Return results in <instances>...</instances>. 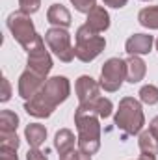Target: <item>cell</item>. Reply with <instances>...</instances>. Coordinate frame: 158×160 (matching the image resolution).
Masks as SVG:
<instances>
[{
    "instance_id": "10",
    "label": "cell",
    "mask_w": 158,
    "mask_h": 160,
    "mask_svg": "<svg viewBox=\"0 0 158 160\" xmlns=\"http://www.w3.org/2000/svg\"><path fill=\"white\" fill-rule=\"evenodd\" d=\"M153 45H155V38L149 36V34H134L130 36L126 43H125V50L128 56H143V54H149L153 50Z\"/></svg>"
},
{
    "instance_id": "4",
    "label": "cell",
    "mask_w": 158,
    "mask_h": 160,
    "mask_svg": "<svg viewBox=\"0 0 158 160\" xmlns=\"http://www.w3.org/2000/svg\"><path fill=\"white\" fill-rule=\"evenodd\" d=\"M104 48H106V39L101 34L93 32L87 24H82L77 30V34H75V56L80 62H84V63L93 62Z\"/></svg>"
},
{
    "instance_id": "6",
    "label": "cell",
    "mask_w": 158,
    "mask_h": 160,
    "mask_svg": "<svg viewBox=\"0 0 158 160\" xmlns=\"http://www.w3.org/2000/svg\"><path fill=\"white\" fill-rule=\"evenodd\" d=\"M126 80V60L121 58H110L104 62L102 69H101V89L114 93L123 86V82Z\"/></svg>"
},
{
    "instance_id": "25",
    "label": "cell",
    "mask_w": 158,
    "mask_h": 160,
    "mask_svg": "<svg viewBox=\"0 0 158 160\" xmlns=\"http://www.w3.org/2000/svg\"><path fill=\"white\" fill-rule=\"evenodd\" d=\"M60 160H91L89 155H86V153H82V151H69V153H65V155H60Z\"/></svg>"
},
{
    "instance_id": "12",
    "label": "cell",
    "mask_w": 158,
    "mask_h": 160,
    "mask_svg": "<svg viewBox=\"0 0 158 160\" xmlns=\"http://www.w3.org/2000/svg\"><path fill=\"white\" fill-rule=\"evenodd\" d=\"M84 24H87L93 32L102 34V32H106V30L110 28V13H108L102 6H95V8L87 13Z\"/></svg>"
},
{
    "instance_id": "32",
    "label": "cell",
    "mask_w": 158,
    "mask_h": 160,
    "mask_svg": "<svg viewBox=\"0 0 158 160\" xmlns=\"http://www.w3.org/2000/svg\"><path fill=\"white\" fill-rule=\"evenodd\" d=\"M155 45H156V50H158V38H156V41H155Z\"/></svg>"
},
{
    "instance_id": "31",
    "label": "cell",
    "mask_w": 158,
    "mask_h": 160,
    "mask_svg": "<svg viewBox=\"0 0 158 160\" xmlns=\"http://www.w3.org/2000/svg\"><path fill=\"white\" fill-rule=\"evenodd\" d=\"M138 160H156V157H153V155H140Z\"/></svg>"
},
{
    "instance_id": "24",
    "label": "cell",
    "mask_w": 158,
    "mask_h": 160,
    "mask_svg": "<svg viewBox=\"0 0 158 160\" xmlns=\"http://www.w3.org/2000/svg\"><path fill=\"white\" fill-rule=\"evenodd\" d=\"M73 6H75V9L80 11V13H89L95 6H97V0H69Z\"/></svg>"
},
{
    "instance_id": "22",
    "label": "cell",
    "mask_w": 158,
    "mask_h": 160,
    "mask_svg": "<svg viewBox=\"0 0 158 160\" xmlns=\"http://www.w3.org/2000/svg\"><path fill=\"white\" fill-rule=\"evenodd\" d=\"M21 140L17 132H0V147H9V149H19Z\"/></svg>"
},
{
    "instance_id": "18",
    "label": "cell",
    "mask_w": 158,
    "mask_h": 160,
    "mask_svg": "<svg viewBox=\"0 0 158 160\" xmlns=\"http://www.w3.org/2000/svg\"><path fill=\"white\" fill-rule=\"evenodd\" d=\"M138 21H140L141 26H145L149 30H158V6L143 8L138 13Z\"/></svg>"
},
{
    "instance_id": "29",
    "label": "cell",
    "mask_w": 158,
    "mask_h": 160,
    "mask_svg": "<svg viewBox=\"0 0 158 160\" xmlns=\"http://www.w3.org/2000/svg\"><path fill=\"white\" fill-rule=\"evenodd\" d=\"M102 2H104V6H108V8L121 9V8H125V6H126V2H128V0H102Z\"/></svg>"
},
{
    "instance_id": "14",
    "label": "cell",
    "mask_w": 158,
    "mask_h": 160,
    "mask_svg": "<svg viewBox=\"0 0 158 160\" xmlns=\"http://www.w3.org/2000/svg\"><path fill=\"white\" fill-rule=\"evenodd\" d=\"M78 106L84 108V110H87V112H91V114H95V116H99L101 119L110 118L112 116V110H114L112 101L110 99H104V97H97V99H93L89 102H84V104H78Z\"/></svg>"
},
{
    "instance_id": "30",
    "label": "cell",
    "mask_w": 158,
    "mask_h": 160,
    "mask_svg": "<svg viewBox=\"0 0 158 160\" xmlns=\"http://www.w3.org/2000/svg\"><path fill=\"white\" fill-rule=\"evenodd\" d=\"M149 132L155 136V140H156V143H158V116L149 123Z\"/></svg>"
},
{
    "instance_id": "15",
    "label": "cell",
    "mask_w": 158,
    "mask_h": 160,
    "mask_svg": "<svg viewBox=\"0 0 158 160\" xmlns=\"http://www.w3.org/2000/svg\"><path fill=\"white\" fill-rule=\"evenodd\" d=\"M145 73H147V65L140 56H130L126 60V82L138 84L143 80Z\"/></svg>"
},
{
    "instance_id": "28",
    "label": "cell",
    "mask_w": 158,
    "mask_h": 160,
    "mask_svg": "<svg viewBox=\"0 0 158 160\" xmlns=\"http://www.w3.org/2000/svg\"><path fill=\"white\" fill-rule=\"evenodd\" d=\"M26 160H48V158H47V155H45L43 151L30 147V151L26 153Z\"/></svg>"
},
{
    "instance_id": "23",
    "label": "cell",
    "mask_w": 158,
    "mask_h": 160,
    "mask_svg": "<svg viewBox=\"0 0 158 160\" xmlns=\"http://www.w3.org/2000/svg\"><path fill=\"white\" fill-rule=\"evenodd\" d=\"M39 8H41V0H19V11H22L26 15L37 13Z\"/></svg>"
},
{
    "instance_id": "20",
    "label": "cell",
    "mask_w": 158,
    "mask_h": 160,
    "mask_svg": "<svg viewBox=\"0 0 158 160\" xmlns=\"http://www.w3.org/2000/svg\"><path fill=\"white\" fill-rule=\"evenodd\" d=\"M19 127V116L11 110L0 112V132H17Z\"/></svg>"
},
{
    "instance_id": "11",
    "label": "cell",
    "mask_w": 158,
    "mask_h": 160,
    "mask_svg": "<svg viewBox=\"0 0 158 160\" xmlns=\"http://www.w3.org/2000/svg\"><path fill=\"white\" fill-rule=\"evenodd\" d=\"M52 56L48 54L47 48H39L28 54V62H26V69H32L36 73H39L43 77H48V73L52 71Z\"/></svg>"
},
{
    "instance_id": "21",
    "label": "cell",
    "mask_w": 158,
    "mask_h": 160,
    "mask_svg": "<svg viewBox=\"0 0 158 160\" xmlns=\"http://www.w3.org/2000/svg\"><path fill=\"white\" fill-rule=\"evenodd\" d=\"M138 95H140V101H141L143 104H149V106L158 104V88L156 86H153V84L143 86V88L140 89Z\"/></svg>"
},
{
    "instance_id": "5",
    "label": "cell",
    "mask_w": 158,
    "mask_h": 160,
    "mask_svg": "<svg viewBox=\"0 0 158 160\" xmlns=\"http://www.w3.org/2000/svg\"><path fill=\"white\" fill-rule=\"evenodd\" d=\"M45 43L54 52V56L60 58V62H63V63H69L77 58L75 47L71 43V34L67 32V28H56V26L48 28L45 32Z\"/></svg>"
},
{
    "instance_id": "3",
    "label": "cell",
    "mask_w": 158,
    "mask_h": 160,
    "mask_svg": "<svg viewBox=\"0 0 158 160\" xmlns=\"http://www.w3.org/2000/svg\"><path fill=\"white\" fill-rule=\"evenodd\" d=\"M114 123L119 130H123L126 136H136L141 132L143 125H145V116H143V108H141V101L134 99V97H123L119 101L117 112Z\"/></svg>"
},
{
    "instance_id": "27",
    "label": "cell",
    "mask_w": 158,
    "mask_h": 160,
    "mask_svg": "<svg viewBox=\"0 0 158 160\" xmlns=\"http://www.w3.org/2000/svg\"><path fill=\"white\" fill-rule=\"evenodd\" d=\"M0 160H19V157H17V149L0 147Z\"/></svg>"
},
{
    "instance_id": "19",
    "label": "cell",
    "mask_w": 158,
    "mask_h": 160,
    "mask_svg": "<svg viewBox=\"0 0 158 160\" xmlns=\"http://www.w3.org/2000/svg\"><path fill=\"white\" fill-rule=\"evenodd\" d=\"M138 145H140L141 155H153V157H156L158 155V143H156V140H155V136H153L149 130L140 132Z\"/></svg>"
},
{
    "instance_id": "1",
    "label": "cell",
    "mask_w": 158,
    "mask_h": 160,
    "mask_svg": "<svg viewBox=\"0 0 158 160\" xmlns=\"http://www.w3.org/2000/svg\"><path fill=\"white\" fill-rule=\"evenodd\" d=\"M101 118L84 110L77 108L75 110V125L78 130V149L86 155H95L101 149Z\"/></svg>"
},
{
    "instance_id": "7",
    "label": "cell",
    "mask_w": 158,
    "mask_h": 160,
    "mask_svg": "<svg viewBox=\"0 0 158 160\" xmlns=\"http://www.w3.org/2000/svg\"><path fill=\"white\" fill-rule=\"evenodd\" d=\"M71 95V82L67 77H52V78H47L45 86L41 88V91L37 93V97L43 99L52 110H56L58 104L65 102Z\"/></svg>"
},
{
    "instance_id": "17",
    "label": "cell",
    "mask_w": 158,
    "mask_h": 160,
    "mask_svg": "<svg viewBox=\"0 0 158 160\" xmlns=\"http://www.w3.org/2000/svg\"><path fill=\"white\" fill-rule=\"evenodd\" d=\"M24 138L30 143V147L39 149L41 145L45 143V140H47V128H45V125H41V123H30V125H26Z\"/></svg>"
},
{
    "instance_id": "2",
    "label": "cell",
    "mask_w": 158,
    "mask_h": 160,
    "mask_svg": "<svg viewBox=\"0 0 158 160\" xmlns=\"http://www.w3.org/2000/svg\"><path fill=\"white\" fill-rule=\"evenodd\" d=\"M7 30L11 32L13 39L17 41L28 54L34 50L45 48V39L41 38L30 19V15L22 13V11H13L7 17Z\"/></svg>"
},
{
    "instance_id": "16",
    "label": "cell",
    "mask_w": 158,
    "mask_h": 160,
    "mask_svg": "<svg viewBox=\"0 0 158 160\" xmlns=\"http://www.w3.org/2000/svg\"><path fill=\"white\" fill-rule=\"evenodd\" d=\"M75 142H78V138H75L73 130H69V128H60L54 136V147L60 155H65V153L73 151Z\"/></svg>"
},
{
    "instance_id": "33",
    "label": "cell",
    "mask_w": 158,
    "mask_h": 160,
    "mask_svg": "<svg viewBox=\"0 0 158 160\" xmlns=\"http://www.w3.org/2000/svg\"><path fill=\"white\" fill-rule=\"evenodd\" d=\"M143 2H149V0H143Z\"/></svg>"
},
{
    "instance_id": "26",
    "label": "cell",
    "mask_w": 158,
    "mask_h": 160,
    "mask_svg": "<svg viewBox=\"0 0 158 160\" xmlns=\"http://www.w3.org/2000/svg\"><path fill=\"white\" fill-rule=\"evenodd\" d=\"M11 99V84H9V80L6 78H2V93H0V101L2 102H7Z\"/></svg>"
},
{
    "instance_id": "9",
    "label": "cell",
    "mask_w": 158,
    "mask_h": 160,
    "mask_svg": "<svg viewBox=\"0 0 158 160\" xmlns=\"http://www.w3.org/2000/svg\"><path fill=\"white\" fill-rule=\"evenodd\" d=\"M75 91H77L78 102L80 104H84V102H89V101L101 97V95H99V91H101V84H99L95 78L87 77V75H82V77L77 80V84H75Z\"/></svg>"
},
{
    "instance_id": "8",
    "label": "cell",
    "mask_w": 158,
    "mask_h": 160,
    "mask_svg": "<svg viewBox=\"0 0 158 160\" xmlns=\"http://www.w3.org/2000/svg\"><path fill=\"white\" fill-rule=\"evenodd\" d=\"M45 82H47V77H43V75L32 71V69H26L19 77V95L24 101H30L32 97H36L41 91V88L45 86Z\"/></svg>"
},
{
    "instance_id": "13",
    "label": "cell",
    "mask_w": 158,
    "mask_h": 160,
    "mask_svg": "<svg viewBox=\"0 0 158 160\" xmlns=\"http://www.w3.org/2000/svg\"><path fill=\"white\" fill-rule=\"evenodd\" d=\"M47 21H48L52 26H56V28H69L71 22H73L69 9H67L65 6H62V4H52V6L48 8V11H47Z\"/></svg>"
}]
</instances>
